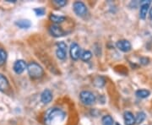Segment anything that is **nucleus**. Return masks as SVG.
I'll return each instance as SVG.
<instances>
[{
  "label": "nucleus",
  "instance_id": "nucleus-1",
  "mask_svg": "<svg viewBox=\"0 0 152 125\" xmlns=\"http://www.w3.org/2000/svg\"><path fill=\"white\" fill-rule=\"evenodd\" d=\"M66 120V113L60 108H49L44 116V121L47 125H64Z\"/></svg>",
  "mask_w": 152,
  "mask_h": 125
},
{
  "label": "nucleus",
  "instance_id": "nucleus-2",
  "mask_svg": "<svg viewBox=\"0 0 152 125\" xmlns=\"http://www.w3.org/2000/svg\"><path fill=\"white\" fill-rule=\"evenodd\" d=\"M26 69L29 75L32 79H39L43 75L44 70L42 67L36 62H31L27 65Z\"/></svg>",
  "mask_w": 152,
  "mask_h": 125
},
{
  "label": "nucleus",
  "instance_id": "nucleus-3",
  "mask_svg": "<svg viewBox=\"0 0 152 125\" xmlns=\"http://www.w3.org/2000/svg\"><path fill=\"white\" fill-rule=\"evenodd\" d=\"M80 101L83 104L87 105V106H90V105H92L96 102V96L93 94L92 92L89 91H81L80 94Z\"/></svg>",
  "mask_w": 152,
  "mask_h": 125
},
{
  "label": "nucleus",
  "instance_id": "nucleus-4",
  "mask_svg": "<svg viewBox=\"0 0 152 125\" xmlns=\"http://www.w3.org/2000/svg\"><path fill=\"white\" fill-rule=\"evenodd\" d=\"M73 9H74V11L76 15L80 17L86 15V14L88 13V9H87L86 5L80 1L75 2L74 5H73Z\"/></svg>",
  "mask_w": 152,
  "mask_h": 125
},
{
  "label": "nucleus",
  "instance_id": "nucleus-5",
  "mask_svg": "<svg viewBox=\"0 0 152 125\" xmlns=\"http://www.w3.org/2000/svg\"><path fill=\"white\" fill-rule=\"evenodd\" d=\"M56 55L60 60L65 59L67 57V45L64 42H59L57 43Z\"/></svg>",
  "mask_w": 152,
  "mask_h": 125
},
{
  "label": "nucleus",
  "instance_id": "nucleus-6",
  "mask_svg": "<svg viewBox=\"0 0 152 125\" xmlns=\"http://www.w3.org/2000/svg\"><path fill=\"white\" fill-rule=\"evenodd\" d=\"M71 58L74 60H78L80 57V46L75 42L71 44L70 49H69Z\"/></svg>",
  "mask_w": 152,
  "mask_h": 125
},
{
  "label": "nucleus",
  "instance_id": "nucleus-7",
  "mask_svg": "<svg viewBox=\"0 0 152 125\" xmlns=\"http://www.w3.org/2000/svg\"><path fill=\"white\" fill-rule=\"evenodd\" d=\"M49 32L52 36H53L54 37H60L64 36V31H63V29L60 27L58 25H53L49 28Z\"/></svg>",
  "mask_w": 152,
  "mask_h": 125
},
{
  "label": "nucleus",
  "instance_id": "nucleus-8",
  "mask_svg": "<svg viewBox=\"0 0 152 125\" xmlns=\"http://www.w3.org/2000/svg\"><path fill=\"white\" fill-rule=\"evenodd\" d=\"M117 48L124 53H128L131 50V43L128 40H120L116 43Z\"/></svg>",
  "mask_w": 152,
  "mask_h": 125
},
{
  "label": "nucleus",
  "instance_id": "nucleus-9",
  "mask_svg": "<svg viewBox=\"0 0 152 125\" xmlns=\"http://www.w3.org/2000/svg\"><path fill=\"white\" fill-rule=\"evenodd\" d=\"M26 67H27V65H26V62L24 60H17L16 62L14 64L13 69H14V71L16 73L17 75H20L25 71Z\"/></svg>",
  "mask_w": 152,
  "mask_h": 125
},
{
  "label": "nucleus",
  "instance_id": "nucleus-10",
  "mask_svg": "<svg viewBox=\"0 0 152 125\" xmlns=\"http://www.w3.org/2000/svg\"><path fill=\"white\" fill-rule=\"evenodd\" d=\"M151 1H144L142 2L141 5H140V17L142 20H145L146 18L147 13L150 9V4H151Z\"/></svg>",
  "mask_w": 152,
  "mask_h": 125
},
{
  "label": "nucleus",
  "instance_id": "nucleus-11",
  "mask_svg": "<svg viewBox=\"0 0 152 125\" xmlns=\"http://www.w3.org/2000/svg\"><path fill=\"white\" fill-rule=\"evenodd\" d=\"M53 100V93L50 90H45L43 92L41 95V101L44 104H48L51 102Z\"/></svg>",
  "mask_w": 152,
  "mask_h": 125
},
{
  "label": "nucleus",
  "instance_id": "nucleus-12",
  "mask_svg": "<svg viewBox=\"0 0 152 125\" xmlns=\"http://www.w3.org/2000/svg\"><path fill=\"white\" fill-rule=\"evenodd\" d=\"M125 125H134L135 124V117L131 112H125L124 114Z\"/></svg>",
  "mask_w": 152,
  "mask_h": 125
},
{
  "label": "nucleus",
  "instance_id": "nucleus-13",
  "mask_svg": "<svg viewBox=\"0 0 152 125\" xmlns=\"http://www.w3.org/2000/svg\"><path fill=\"white\" fill-rule=\"evenodd\" d=\"M9 88V80L4 75L0 74V91H4Z\"/></svg>",
  "mask_w": 152,
  "mask_h": 125
},
{
  "label": "nucleus",
  "instance_id": "nucleus-14",
  "mask_svg": "<svg viewBox=\"0 0 152 125\" xmlns=\"http://www.w3.org/2000/svg\"><path fill=\"white\" fill-rule=\"evenodd\" d=\"M17 26H19L21 29H28L31 26V23L28 20H20L18 21L15 22Z\"/></svg>",
  "mask_w": 152,
  "mask_h": 125
},
{
  "label": "nucleus",
  "instance_id": "nucleus-15",
  "mask_svg": "<svg viewBox=\"0 0 152 125\" xmlns=\"http://www.w3.org/2000/svg\"><path fill=\"white\" fill-rule=\"evenodd\" d=\"M65 16H62V15H53L52 14L50 15V20L51 21H53L55 23V25H58L60 23H63V22L65 20Z\"/></svg>",
  "mask_w": 152,
  "mask_h": 125
},
{
  "label": "nucleus",
  "instance_id": "nucleus-16",
  "mask_svg": "<svg viewBox=\"0 0 152 125\" xmlns=\"http://www.w3.org/2000/svg\"><path fill=\"white\" fill-rule=\"evenodd\" d=\"M136 96L139 98H141V99H145V98H147L150 95H151V92L150 91L148 90H145V89H141V90H138L136 91Z\"/></svg>",
  "mask_w": 152,
  "mask_h": 125
},
{
  "label": "nucleus",
  "instance_id": "nucleus-17",
  "mask_svg": "<svg viewBox=\"0 0 152 125\" xmlns=\"http://www.w3.org/2000/svg\"><path fill=\"white\" fill-rule=\"evenodd\" d=\"M102 125H114L113 118L110 115H106L104 116L102 119Z\"/></svg>",
  "mask_w": 152,
  "mask_h": 125
},
{
  "label": "nucleus",
  "instance_id": "nucleus-18",
  "mask_svg": "<svg viewBox=\"0 0 152 125\" xmlns=\"http://www.w3.org/2000/svg\"><path fill=\"white\" fill-rule=\"evenodd\" d=\"M145 118H146V115H145V113L144 112H139L135 117V123L138 124H141L144 120L145 119Z\"/></svg>",
  "mask_w": 152,
  "mask_h": 125
},
{
  "label": "nucleus",
  "instance_id": "nucleus-19",
  "mask_svg": "<svg viewBox=\"0 0 152 125\" xmlns=\"http://www.w3.org/2000/svg\"><path fill=\"white\" fill-rule=\"evenodd\" d=\"M91 57H92V53L90 51H84L82 53H80V58L83 61H85V62L89 61L91 58Z\"/></svg>",
  "mask_w": 152,
  "mask_h": 125
},
{
  "label": "nucleus",
  "instance_id": "nucleus-20",
  "mask_svg": "<svg viewBox=\"0 0 152 125\" xmlns=\"http://www.w3.org/2000/svg\"><path fill=\"white\" fill-rule=\"evenodd\" d=\"M7 58V53L4 49L0 48V66L3 65L5 63Z\"/></svg>",
  "mask_w": 152,
  "mask_h": 125
},
{
  "label": "nucleus",
  "instance_id": "nucleus-21",
  "mask_svg": "<svg viewBox=\"0 0 152 125\" xmlns=\"http://www.w3.org/2000/svg\"><path fill=\"white\" fill-rule=\"evenodd\" d=\"M95 85L97 87H102L105 85V79L102 77H97L95 80Z\"/></svg>",
  "mask_w": 152,
  "mask_h": 125
},
{
  "label": "nucleus",
  "instance_id": "nucleus-22",
  "mask_svg": "<svg viewBox=\"0 0 152 125\" xmlns=\"http://www.w3.org/2000/svg\"><path fill=\"white\" fill-rule=\"evenodd\" d=\"M34 11H35L36 15H38V16H42L46 13V10H45L44 8H37V9L34 10Z\"/></svg>",
  "mask_w": 152,
  "mask_h": 125
},
{
  "label": "nucleus",
  "instance_id": "nucleus-23",
  "mask_svg": "<svg viewBox=\"0 0 152 125\" xmlns=\"http://www.w3.org/2000/svg\"><path fill=\"white\" fill-rule=\"evenodd\" d=\"M53 4L58 7H64L67 4V1H65V0H55V1H53Z\"/></svg>",
  "mask_w": 152,
  "mask_h": 125
},
{
  "label": "nucleus",
  "instance_id": "nucleus-24",
  "mask_svg": "<svg viewBox=\"0 0 152 125\" xmlns=\"http://www.w3.org/2000/svg\"><path fill=\"white\" fill-rule=\"evenodd\" d=\"M140 61H141L142 64H147L149 63V59H148L147 58H142L141 59H140Z\"/></svg>",
  "mask_w": 152,
  "mask_h": 125
},
{
  "label": "nucleus",
  "instance_id": "nucleus-25",
  "mask_svg": "<svg viewBox=\"0 0 152 125\" xmlns=\"http://www.w3.org/2000/svg\"><path fill=\"white\" fill-rule=\"evenodd\" d=\"M150 18H151V20H152V7L151 8V10H150Z\"/></svg>",
  "mask_w": 152,
  "mask_h": 125
},
{
  "label": "nucleus",
  "instance_id": "nucleus-26",
  "mask_svg": "<svg viewBox=\"0 0 152 125\" xmlns=\"http://www.w3.org/2000/svg\"><path fill=\"white\" fill-rule=\"evenodd\" d=\"M116 125H121L120 124H118V123H116Z\"/></svg>",
  "mask_w": 152,
  "mask_h": 125
}]
</instances>
